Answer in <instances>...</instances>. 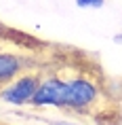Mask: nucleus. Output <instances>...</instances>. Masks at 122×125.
Instances as JSON below:
<instances>
[{
    "label": "nucleus",
    "mask_w": 122,
    "mask_h": 125,
    "mask_svg": "<svg viewBox=\"0 0 122 125\" xmlns=\"http://www.w3.org/2000/svg\"><path fill=\"white\" fill-rule=\"evenodd\" d=\"M42 74L40 70H25L21 72L15 81H11L8 85L0 89V100L13 106H25L32 104L34 95L38 91L40 83H42Z\"/></svg>",
    "instance_id": "obj_2"
},
{
    "label": "nucleus",
    "mask_w": 122,
    "mask_h": 125,
    "mask_svg": "<svg viewBox=\"0 0 122 125\" xmlns=\"http://www.w3.org/2000/svg\"><path fill=\"white\" fill-rule=\"evenodd\" d=\"M65 85H67V102H65L67 112L89 117L105 100L101 81L93 79L89 72H74L65 76Z\"/></svg>",
    "instance_id": "obj_1"
},
{
    "label": "nucleus",
    "mask_w": 122,
    "mask_h": 125,
    "mask_svg": "<svg viewBox=\"0 0 122 125\" xmlns=\"http://www.w3.org/2000/svg\"><path fill=\"white\" fill-rule=\"evenodd\" d=\"M105 0H76V7L80 9H101Z\"/></svg>",
    "instance_id": "obj_5"
},
{
    "label": "nucleus",
    "mask_w": 122,
    "mask_h": 125,
    "mask_svg": "<svg viewBox=\"0 0 122 125\" xmlns=\"http://www.w3.org/2000/svg\"><path fill=\"white\" fill-rule=\"evenodd\" d=\"M27 66L30 64L25 62L23 55H19V53H15V51L0 49V89L4 85H8L11 81H15L21 72H25Z\"/></svg>",
    "instance_id": "obj_4"
},
{
    "label": "nucleus",
    "mask_w": 122,
    "mask_h": 125,
    "mask_svg": "<svg viewBox=\"0 0 122 125\" xmlns=\"http://www.w3.org/2000/svg\"><path fill=\"white\" fill-rule=\"evenodd\" d=\"M65 102H67L65 76L59 72L42 74V83L32 100V106L34 108H61V110H65Z\"/></svg>",
    "instance_id": "obj_3"
},
{
    "label": "nucleus",
    "mask_w": 122,
    "mask_h": 125,
    "mask_svg": "<svg viewBox=\"0 0 122 125\" xmlns=\"http://www.w3.org/2000/svg\"><path fill=\"white\" fill-rule=\"evenodd\" d=\"M55 125H78V123H70V121H57Z\"/></svg>",
    "instance_id": "obj_6"
},
{
    "label": "nucleus",
    "mask_w": 122,
    "mask_h": 125,
    "mask_svg": "<svg viewBox=\"0 0 122 125\" xmlns=\"http://www.w3.org/2000/svg\"><path fill=\"white\" fill-rule=\"evenodd\" d=\"M114 42H122V34H116V36H114Z\"/></svg>",
    "instance_id": "obj_7"
}]
</instances>
